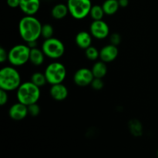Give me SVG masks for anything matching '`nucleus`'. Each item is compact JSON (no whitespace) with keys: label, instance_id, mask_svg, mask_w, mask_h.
Segmentation results:
<instances>
[{"label":"nucleus","instance_id":"nucleus-4","mask_svg":"<svg viewBox=\"0 0 158 158\" xmlns=\"http://www.w3.org/2000/svg\"><path fill=\"white\" fill-rule=\"evenodd\" d=\"M30 48L27 44L12 46L8 52V61L12 66H21L29 62Z\"/></svg>","mask_w":158,"mask_h":158},{"label":"nucleus","instance_id":"nucleus-29","mask_svg":"<svg viewBox=\"0 0 158 158\" xmlns=\"http://www.w3.org/2000/svg\"><path fill=\"white\" fill-rule=\"evenodd\" d=\"M6 2H7V5L9 7L15 9V8L19 7L20 0H7Z\"/></svg>","mask_w":158,"mask_h":158},{"label":"nucleus","instance_id":"nucleus-31","mask_svg":"<svg viewBox=\"0 0 158 158\" xmlns=\"http://www.w3.org/2000/svg\"><path fill=\"white\" fill-rule=\"evenodd\" d=\"M26 44L29 46V47L30 49H33V48H36L37 46H38V43H37V41H32V42H29V43H26Z\"/></svg>","mask_w":158,"mask_h":158},{"label":"nucleus","instance_id":"nucleus-25","mask_svg":"<svg viewBox=\"0 0 158 158\" xmlns=\"http://www.w3.org/2000/svg\"><path fill=\"white\" fill-rule=\"evenodd\" d=\"M91 87L95 90H100L103 88L104 86V83H103V80L100 78H94L93 80L92 83L90 84Z\"/></svg>","mask_w":158,"mask_h":158},{"label":"nucleus","instance_id":"nucleus-13","mask_svg":"<svg viewBox=\"0 0 158 158\" xmlns=\"http://www.w3.org/2000/svg\"><path fill=\"white\" fill-rule=\"evenodd\" d=\"M49 94L53 100L56 101H63L67 98L69 91H68L67 87L62 83L51 85V87L49 89Z\"/></svg>","mask_w":158,"mask_h":158},{"label":"nucleus","instance_id":"nucleus-14","mask_svg":"<svg viewBox=\"0 0 158 158\" xmlns=\"http://www.w3.org/2000/svg\"><path fill=\"white\" fill-rule=\"evenodd\" d=\"M92 35L86 31H80L77 34L75 38L76 44L79 48L86 49L92 46Z\"/></svg>","mask_w":158,"mask_h":158},{"label":"nucleus","instance_id":"nucleus-11","mask_svg":"<svg viewBox=\"0 0 158 158\" xmlns=\"http://www.w3.org/2000/svg\"><path fill=\"white\" fill-rule=\"evenodd\" d=\"M119 54L118 48L117 46L108 44L104 46L100 50V59L104 63H110L117 59Z\"/></svg>","mask_w":158,"mask_h":158},{"label":"nucleus","instance_id":"nucleus-21","mask_svg":"<svg viewBox=\"0 0 158 158\" xmlns=\"http://www.w3.org/2000/svg\"><path fill=\"white\" fill-rule=\"evenodd\" d=\"M85 55L89 60L96 61L97 59L100 58V51L95 46H90L87 49H85Z\"/></svg>","mask_w":158,"mask_h":158},{"label":"nucleus","instance_id":"nucleus-7","mask_svg":"<svg viewBox=\"0 0 158 158\" xmlns=\"http://www.w3.org/2000/svg\"><path fill=\"white\" fill-rule=\"evenodd\" d=\"M41 49L45 56L52 60L61 58L65 52V46L63 42L54 37L45 40L42 44Z\"/></svg>","mask_w":158,"mask_h":158},{"label":"nucleus","instance_id":"nucleus-27","mask_svg":"<svg viewBox=\"0 0 158 158\" xmlns=\"http://www.w3.org/2000/svg\"><path fill=\"white\" fill-rule=\"evenodd\" d=\"M8 100H9V95H8L7 91L0 89V105L1 106L6 105L7 103Z\"/></svg>","mask_w":158,"mask_h":158},{"label":"nucleus","instance_id":"nucleus-19","mask_svg":"<svg viewBox=\"0 0 158 158\" xmlns=\"http://www.w3.org/2000/svg\"><path fill=\"white\" fill-rule=\"evenodd\" d=\"M30 81L32 82V83H33L35 85H36L37 86H39V87L44 86L46 83H48L46 78V76H45V73L41 72L34 73L31 76Z\"/></svg>","mask_w":158,"mask_h":158},{"label":"nucleus","instance_id":"nucleus-18","mask_svg":"<svg viewBox=\"0 0 158 158\" xmlns=\"http://www.w3.org/2000/svg\"><path fill=\"white\" fill-rule=\"evenodd\" d=\"M102 7L104 11L105 15H112L117 12L120 8V5L118 0H105L102 4Z\"/></svg>","mask_w":158,"mask_h":158},{"label":"nucleus","instance_id":"nucleus-23","mask_svg":"<svg viewBox=\"0 0 158 158\" xmlns=\"http://www.w3.org/2000/svg\"><path fill=\"white\" fill-rule=\"evenodd\" d=\"M130 130L134 136H140L142 134V127L140 122L137 120L131 121L130 123Z\"/></svg>","mask_w":158,"mask_h":158},{"label":"nucleus","instance_id":"nucleus-9","mask_svg":"<svg viewBox=\"0 0 158 158\" xmlns=\"http://www.w3.org/2000/svg\"><path fill=\"white\" fill-rule=\"evenodd\" d=\"M94 79L91 69L88 68H80L76 71L73 75V81L78 86L85 87L91 84Z\"/></svg>","mask_w":158,"mask_h":158},{"label":"nucleus","instance_id":"nucleus-30","mask_svg":"<svg viewBox=\"0 0 158 158\" xmlns=\"http://www.w3.org/2000/svg\"><path fill=\"white\" fill-rule=\"evenodd\" d=\"M120 7L125 8L129 5V0H118Z\"/></svg>","mask_w":158,"mask_h":158},{"label":"nucleus","instance_id":"nucleus-10","mask_svg":"<svg viewBox=\"0 0 158 158\" xmlns=\"http://www.w3.org/2000/svg\"><path fill=\"white\" fill-rule=\"evenodd\" d=\"M29 114L28 112V106L23 104V103L17 102L10 106L9 110V116L12 120H22L26 118Z\"/></svg>","mask_w":158,"mask_h":158},{"label":"nucleus","instance_id":"nucleus-2","mask_svg":"<svg viewBox=\"0 0 158 158\" xmlns=\"http://www.w3.org/2000/svg\"><path fill=\"white\" fill-rule=\"evenodd\" d=\"M40 87L31 81L22 83L16 90L17 100L26 106L36 103L40 100Z\"/></svg>","mask_w":158,"mask_h":158},{"label":"nucleus","instance_id":"nucleus-28","mask_svg":"<svg viewBox=\"0 0 158 158\" xmlns=\"http://www.w3.org/2000/svg\"><path fill=\"white\" fill-rule=\"evenodd\" d=\"M8 60V52L3 47L0 48V63H3Z\"/></svg>","mask_w":158,"mask_h":158},{"label":"nucleus","instance_id":"nucleus-5","mask_svg":"<svg viewBox=\"0 0 158 158\" xmlns=\"http://www.w3.org/2000/svg\"><path fill=\"white\" fill-rule=\"evenodd\" d=\"M47 83L50 85L62 83L66 77V69L63 63L52 62L46 67L44 71Z\"/></svg>","mask_w":158,"mask_h":158},{"label":"nucleus","instance_id":"nucleus-6","mask_svg":"<svg viewBox=\"0 0 158 158\" xmlns=\"http://www.w3.org/2000/svg\"><path fill=\"white\" fill-rule=\"evenodd\" d=\"M69 13L75 19L81 20L89 15L93 5L91 0H67Z\"/></svg>","mask_w":158,"mask_h":158},{"label":"nucleus","instance_id":"nucleus-26","mask_svg":"<svg viewBox=\"0 0 158 158\" xmlns=\"http://www.w3.org/2000/svg\"><path fill=\"white\" fill-rule=\"evenodd\" d=\"M110 44L117 46L121 42V36L119 33L114 32L110 35Z\"/></svg>","mask_w":158,"mask_h":158},{"label":"nucleus","instance_id":"nucleus-1","mask_svg":"<svg viewBox=\"0 0 158 158\" xmlns=\"http://www.w3.org/2000/svg\"><path fill=\"white\" fill-rule=\"evenodd\" d=\"M42 23L34 15H25L19 23V33L26 43L37 41L41 37Z\"/></svg>","mask_w":158,"mask_h":158},{"label":"nucleus","instance_id":"nucleus-3","mask_svg":"<svg viewBox=\"0 0 158 158\" xmlns=\"http://www.w3.org/2000/svg\"><path fill=\"white\" fill-rule=\"evenodd\" d=\"M21 83V76L14 66L2 68L0 70V89L7 92L17 90Z\"/></svg>","mask_w":158,"mask_h":158},{"label":"nucleus","instance_id":"nucleus-16","mask_svg":"<svg viewBox=\"0 0 158 158\" xmlns=\"http://www.w3.org/2000/svg\"><path fill=\"white\" fill-rule=\"evenodd\" d=\"M68 13H69V9L67 5L63 3H58L55 5L51 10V15L52 18L58 20L64 19L68 15Z\"/></svg>","mask_w":158,"mask_h":158},{"label":"nucleus","instance_id":"nucleus-24","mask_svg":"<svg viewBox=\"0 0 158 158\" xmlns=\"http://www.w3.org/2000/svg\"><path fill=\"white\" fill-rule=\"evenodd\" d=\"M28 112H29V115L32 116V117H37L40 113V106L37 104V103L29 105V106H28Z\"/></svg>","mask_w":158,"mask_h":158},{"label":"nucleus","instance_id":"nucleus-22","mask_svg":"<svg viewBox=\"0 0 158 158\" xmlns=\"http://www.w3.org/2000/svg\"><path fill=\"white\" fill-rule=\"evenodd\" d=\"M54 34V29L50 24H46L43 25L42 26V31H41V36L44 38L45 40L47 39L52 38V35Z\"/></svg>","mask_w":158,"mask_h":158},{"label":"nucleus","instance_id":"nucleus-12","mask_svg":"<svg viewBox=\"0 0 158 158\" xmlns=\"http://www.w3.org/2000/svg\"><path fill=\"white\" fill-rule=\"evenodd\" d=\"M19 8L25 15H34L40 8V0H20Z\"/></svg>","mask_w":158,"mask_h":158},{"label":"nucleus","instance_id":"nucleus-32","mask_svg":"<svg viewBox=\"0 0 158 158\" xmlns=\"http://www.w3.org/2000/svg\"><path fill=\"white\" fill-rule=\"evenodd\" d=\"M157 157H158V151H157Z\"/></svg>","mask_w":158,"mask_h":158},{"label":"nucleus","instance_id":"nucleus-17","mask_svg":"<svg viewBox=\"0 0 158 158\" xmlns=\"http://www.w3.org/2000/svg\"><path fill=\"white\" fill-rule=\"evenodd\" d=\"M93 74H94V78H100L103 79L107 73V66L106 63L103 61H97L93 65L91 68Z\"/></svg>","mask_w":158,"mask_h":158},{"label":"nucleus","instance_id":"nucleus-8","mask_svg":"<svg viewBox=\"0 0 158 158\" xmlns=\"http://www.w3.org/2000/svg\"><path fill=\"white\" fill-rule=\"evenodd\" d=\"M89 32L97 40H104L110 34L109 26L103 19L94 20L89 26Z\"/></svg>","mask_w":158,"mask_h":158},{"label":"nucleus","instance_id":"nucleus-20","mask_svg":"<svg viewBox=\"0 0 158 158\" xmlns=\"http://www.w3.org/2000/svg\"><path fill=\"white\" fill-rule=\"evenodd\" d=\"M104 15L105 12L102 6L94 5L91 8L89 15L93 20H102Z\"/></svg>","mask_w":158,"mask_h":158},{"label":"nucleus","instance_id":"nucleus-15","mask_svg":"<svg viewBox=\"0 0 158 158\" xmlns=\"http://www.w3.org/2000/svg\"><path fill=\"white\" fill-rule=\"evenodd\" d=\"M45 54L42 49L39 48H33L30 49V54H29V62L33 66H41L45 60Z\"/></svg>","mask_w":158,"mask_h":158}]
</instances>
